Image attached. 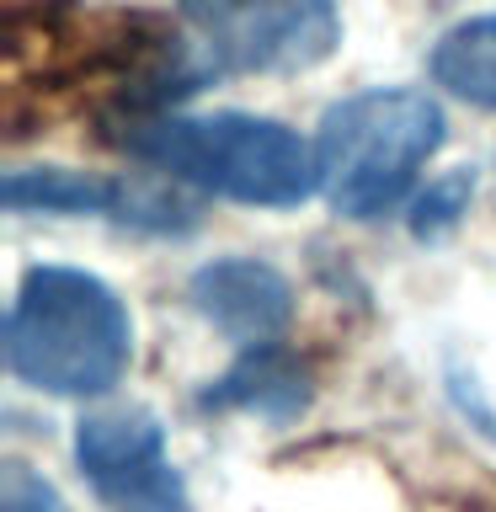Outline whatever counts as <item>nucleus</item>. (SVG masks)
<instances>
[{
    "label": "nucleus",
    "mask_w": 496,
    "mask_h": 512,
    "mask_svg": "<svg viewBox=\"0 0 496 512\" xmlns=\"http://www.w3.org/2000/svg\"><path fill=\"white\" fill-rule=\"evenodd\" d=\"M134 358V320L102 278L32 267L6 315V368L48 395H102Z\"/></svg>",
    "instance_id": "f257e3e1"
},
{
    "label": "nucleus",
    "mask_w": 496,
    "mask_h": 512,
    "mask_svg": "<svg viewBox=\"0 0 496 512\" xmlns=\"http://www.w3.org/2000/svg\"><path fill=\"white\" fill-rule=\"evenodd\" d=\"M123 150L160 166L176 182H192L251 208H294L320 187V160L294 128L251 118V112H208V118H128Z\"/></svg>",
    "instance_id": "f03ea898"
},
{
    "label": "nucleus",
    "mask_w": 496,
    "mask_h": 512,
    "mask_svg": "<svg viewBox=\"0 0 496 512\" xmlns=\"http://www.w3.org/2000/svg\"><path fill=\"white\" fill-rule=\"evenodd\" d=\"M443 144V112L422 91L379 86L347 96L320 123V192L336 214L379 219L411 192L416 171Z\"/></svg>",
    "instance_id": "7ed1b4c3"
},
{
    "label": "nucleus",
    "mask_w": 496,
    "mask_h": 512,
    "mask_svg": "<svg viewBox=\"0 0 496 512\" xmlns=\"http://www.w3.org/2000/svg\"><path fill=\"white\" fill-rule=\"evenodd\" d=\"M198 54L230 75H299L342 43L331 0H176Z\"/></svg>",
    "instance_id": "20e7f679"
},
{
    "label": "nucleus",
    "mask_w": 496,
    "mask_h": 512,
    "mask_svg": "<svg viewBox=\"0 0 496 512\" xmlns=\"http://www.w3.org/2000/svg\"><path fill=\"white\" fill-rule=\"evenodd\" d=\"M75 459L112 512H192L166 432L139 406L91 411L75 427Z\"/></svg>",
    "instance_id": "39448f33"
},
{
    "label": "nucleus",
    "mask_w": 496,
    "mask_h": 512,
    "mask_svg": "<svg viewBox=\"0 0 496 512\" xmlns=\"http://www.w3.org/2000/svg\"><path fill=\"white\" fill-rule=\"evenodd\" d=\"M0 198L16 214H102L139 230H187L192 208L176 192H160L150 182H128V176H96L70 166H27L11 171Z\"/></svg>",
    "instance_id": "423d86ee"
},
{
    "label": "nucleus",
    "mask_w": 496,
    "mask_h": 512,
    "mask_svg": "<svg viewBox=\"0 0 496 512\" xmlns=\"http://www.w3.org/2000/svg\"><path fill=\"white\" fill-rule=\"evenodd\" d=\"M192 304L208 326H219L235 342H272L288 315H294V294H288L283 272L251 256H224L192 272Z\"/></svg>",
    "instance_id": "0eeeda50"
},
{
    "label": "nucleus",
    "mask_w": 496,
    "mask_h": 512,
    "mask_svg": "<svg viewBox=\"0 0 496 512\" xmlns=\"http://www.w3.org/2000/svg\"><path fill=\"white\" fill-rule=\"evenodd\" d=\"M203 400L219 411H251V416H267V422H288V416L310 406V374L283 347L256 342Z\"/></svg>",
    "instance_id": "6e6552de"
},
{
    "label": "nucleus",
    "mask_w": 496,
    "mask_h": 512,
    "mask_svg": "<svg viewBox=\"0 0 496 512\" xmlns=\"http://www.w3.org/2000/svg\"><path fill=\"white\" fill-rule=\"evenodd\" d=\"M432 75L459 102L496 112V16H475V22L448 27L438 48H432Z\"/></svg>",
    "instance_id": "1a4fd4ad"
},
{
    "label": "nucleus",
    "mask_w": 496,
    "mask_h": 512,
    "mask_svg": "<svg viewBox=\"0 0 496 512\" xmlns=\"http://www.w3.org/2000/svg\"><path fill=\"white\" fill-rule=\"evenodd\" d=\"M0 512H64L59 491L48 486L43 475H32L27 464H6V480H0Z\"/></svg>",
    "instance_id": "9d476101"
},
{
    "label": "nucleus",
    "mask_w": 496,
    "mask_h": 512,
    "mask_svg": "<svg viewBox=\"0 0 496 512\" xmlns=\"http://www.w3.org/2000/svg\"><path fill=\"white\" fill-rule=\"evenodd\" d=\"M470 176H448V182H438L422 198V208H416V235H438V230H448V224L459 219V208L470 203Z\"/></svg>",
    "instance_id": "9b49d317"
}]
</instances>
